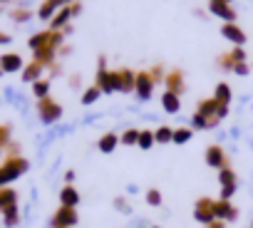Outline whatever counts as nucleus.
<instances>
[{
	"label": "nucleus",
	"instance_id": "obj_2",
	"mask_svg": "<svg viewBox=\"0 0 253 228\" xmlns=\"http://www.w3.org/2000/svg\"><path fill=\"white\" fill-rule=\"evenodd\" d=\"M218 184H221V198L223 201H228L233 193H236V174H233V169H221V174H218Z\"/></svg>",
	"mask_w": 253,
	"mask_h": 228
},
{
	"label": "nucleus",
	"instance_id": "obj_12",
	"mask_svg": "<svg viewBox=\"0 0 253 228\" xmlns=\"http://www.w3.org/2000/svg\"><path fill=\"white\" fill-rule=\"evenodd\" d=\"M223 35H226L228 40H233V42H238V45H241V42L246 40V38H243V33H241V30H238L236 25H226V28H223Z\"/></svg>",
	"mask_w": 253,
	"mask_h": 228
},
{
	"label": "nucleus",
	"instance_id": "obj_4",
	"mask_svg": "<svg viewBox=\"0 0 253 228\" xmlns=\"http://www.w3.org/2000/svg\"><path fill=\"white\" fill-rule=\"evenodd\" d=\"M213 216H216V221H236L238 208H233L231 201L218 198V201H213Z\"/></svg>",
	"mask_w": 253,
	"mask_h": 228
},
{
	"label": "nucleus",
	"instance_id": "obj_19",
	"mask_svg": "<svg viewBox=\"0 0 253 228\" xmlns=\"http://www.w3.org/2000/svg\"><path fill=\"white\" fill-rule=\"evenodd\" d=\"M97 97H99V87H92V89H87V94H84L82 102H84V104H92Z\"/></svg>",
	"mask_w": 253,
	"mask_h": 228
},
{
	"label": "nucleus",
	"instance_id": "obj_20",
	"mask_svg": "<svg viewBox=\"0 0 253 228\" xmlns=\"http://www.w3.org/2000/svg\"><path fill=\"white\" fill-rule=\"evenodd\" d=\"M114 206H117L119 211H129V206H126V201H124V198H117V201H114Z\"/></svg>",
	"mask_w": 253,
	"mask_h": 228
},
{
	"label": "nucleus",
	"instance_id": "obj_9",
	"mask_svg": "<svg viewBox=\"0 0 253 228\" xmlns=\"http://www.w3.org/2000/svg\"><path fill=\"white\" fill-rule=\"evenodd\" d=\"M162 104H164V109H167L169 114H176V112L181 109V102H179L176 92H167V94L162 97Z\"/></svg>",
	"mask_w": 253,
	"mask_h": 228
},
{
	"label": "nucleus",
	"instance_id": "obj_1",
	"mask_svg": "<svg viewBox=\"0 0 253 228\" xmlns=\"http://www.w3.org/2000/svg\"><path fill=\"white\" fill-rule=\"evenodd\" d=\"M194 218L199 223H204V226H211L216 221V216H213V201L211 198H199L196 206H194Z\"/></svg>",
	"mask_w": 253,
	"mask_h": 228
},
{
	"label": "nucleus",
	"instance_id": "obj_16",
	"mask_svg": "<svg viewBox=\"0 0 253 228\" xmlns=\"http://www.w3.org/2000/svg\"><path fill=\"white\" fill-rule=\"evenodd\" d=\"M213 99H218L221 104H226L228 99H231V89H228V84H218L216 87V97Z\"/></svg>",
	"mask_w": 253,
	"mask_h": 228
},
{
	"label": "nucleus",
	"instance_id": "obj_10",
	"mask_svg": "<svg viewBox=\"0 0 253 228\" xmlns=\"http://www.w3.org/2000/svg\"><path fill=\"white\" fill-rule=\"evenodd\" d=\"M226 3H228V0H211V10L218 13L221 18H226V20H233V13H231V8Z\"/></svg>",
	"mask_w": 253,
	"mask_h": 228
},
{
	"label": "nucleus",
	"instance_id": "obj_8",
	"mask_svg": "<svg viewBox=\"0 0 253 228\" xmlns=\"http://www.w3.org/2000/svg\"><path fill=\"white\" fill-rule=\"evenodd\" d=\"M60 201H62V206H65V208H75V206L80 203V193H77L72 186H65V189H62V193H60Z\"/></svg>",
	"mask_w": 253,
	"mask_h": 228
},
{
	"label": "nucleus",
	"instance_id": "obj_14",
	"mask_svg": "<svg viewBox=\"0 0 253 228\" xmlns=\"http://www.w3.org/2000/svg\"><path fill=\"white\" fill-rule=\"evenodd\" d=\"M139 134H142V132H137V129H126V132L119 137V142H122V144H129V147H134V144L139 142Z\"/></svg>",
	"mask_w": 253,
	"mask_h": 228
},
{
	"label": "nucleus",
	"instance_id": "obj_7",
	"mask_svg": "<svg viewBox=\"0 0 253 228\" xmlns=\"http://www.w3.org/2000/svg\"><path fill=\"white\" fill-rule=\"evenodd\" d=\"M117 144H119V137H117V134H104V137L97 142V149H99L102 154H112V152L117 149Z\"/></svg>",
	"mask_w": 253,
	"mask_h": 228
},
{
	"label": "nucleus",
	"instance_id": "obj_11",
	"mask_svg": "<svg viewBox=\"0 0 253 228\" xmlns=\"http://www.w3.org/2000/svg\"><path fill=\"white\" fill-rule=\"evenodd\" d=\"M154 139H157V144H169V142H174V129L159 127V129L154 132Z\"/></svg>",
	"mask_w": 253,
	"mask_h": 228
},
{
	"label": "nucleus",
	"instance_id": "obj_13",
	"mask_svg": "<svg viewBox=\"0 0 253 228\" xmlns=\"http://www.w3.org/2000/svg\"><path fill=\"white\" fill-rule=\"evenodd\" d=\"M60 112H62V109H60L57 104H45V107H42V117H45V122H52V119L60 117Z\"/></svg>",
	"mask_w": 253,
	"mask_h": 228
},
{
	"label": "nucleus",
	"instance_id": "obj_6",
	"mask_svg": "<svg viewBox=\"0 0 253 228\" xmlns=\"http://www.w3.org/2000/svg\"><path fill=\"white\" fill-rule=\"evenodd\" d=\"M152 84H154V79H149L144 72L137 75V94H139L142 99H149V94H152Z\"/></svg>",
	"mask_w": 253,
	"mask_h": 228
},
{
	"label": "nucleus",
	"instance_id": "obj_23",
	"mask_svg": "<svg viewBox=\"0 0 253 228\" xmlns=\"http://www.w3.org/2000/svg\"><path fill=\"white\" fill-rule=\"evenodd\" d=\"M251 228H253V226H251Z\"/></svg>",
	"mask_w": 253,
	"mask_h": 228
},
{
	"label": "nucleus",
	"instance_id": "obj_17",
	"mask_svg": "<svg viewBox=\"0 0 253 228\" xmlns=\"http://www.w3.org/2000/svg\"><path fill=\"white\" fill-rule=\"evenodd\" d=\"M191 139V129H174V142L176 144H186Z\"/></svg>",
	"mask_w": 253,
	"mask_h": 228
},
{
	"label": "nucleus",
	"instance_id": "obj_18",
	"mask_svg": "<svg viewBox=\"0 0 253 228\" xmlns=\"http://www.w3.org/2000/svg\"><path fill=\"white\" fill-rule=\"evenodd\" d=\"M147 203H149V206H159V203H162V193H159L157 189H149V191H147Z\"/></svg>",
	"mask_w": 253,
	"mask_h": 228
},
{
	"label": "nucleus",
	"instance_id": "obj_5",
	"mask_svg": "<svg viewBox=\"0 0 253 228\" xmlns=\"http://www.w3.org/2000/svg\"><path fill=\"white\" fill-rule=\"evenodd\" d=\"M75 223H77V213H75V208H65V206L55 213V221H52L55 228H72Z\"/></svg>",
	"mask_w": 253,
	"mask_h": 228
},
{
	"label": "nucleus",
	"instance_id": "obj_22",
	"mask_svg": "<svg viewBox=\"0 0 253 228\" xmlns=\"http://www.w3.org/2000/svg\"><path fill=\"white\" fill-rule=\"evenodd\" d=\"M209 228H223V221H213V223H211Z\"/></svg>",
	"mask_w": 253,
	"mask_h": 228
},
{
	"label": "nucleus",
	"instance_id": "obj_15",
	"mask_svg": "<svg viewBox=\"0 0 253 228\" xmlns=\"http://www.w3.org/2000/svg\"><path fill=\"white\" fill-rule=\"evenodd\" d=\"M157 139H154V132H142L139 134V142H137V147L139 149H152V144H154Z\"/></svg>",
	"mask_w": 253,
	"mask_h": 228
},
{
	"label": "nucleus",
	"instance_id": "obj_3",
	"mask_svg": "<svg viewBox=\"0 0 253 228\" xmlns=\"http://www.w3.org/2000/svg\"><path fill=\"white\" fill-rule=\"evenodd\" d=\"M206 164L211 166V169H226L228 166V159H226V152L221 149V147H216V144H211L209 149H206Z\"/></svg>",
	"mask_w": 253,
	"mask_h": 228
},
{
	"label": "nucleus",
	"instance_id": "obj_21",
	"mask_svg": "<svg viewBox=\"0 0 253 228\" xmlns=\"http://www.w3.org/2000/svg\"><path fill=\"white\" fill-rule=\"evenodd\" d=\"M65 181L72 184V181H75V171H67V174H65Z\"/></svg>",
	"mask_w": 253,
	"mask_h": 228
}]
</instances>
